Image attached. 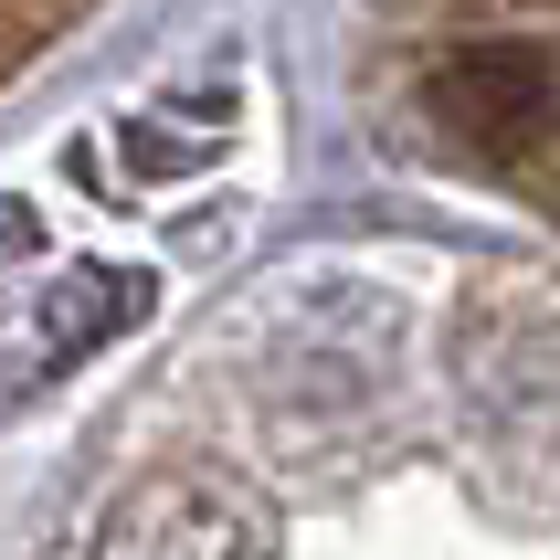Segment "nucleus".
I'll list each match as a JSON object with an SVG mask.
<instances>
[{
	"label": "nucleus",
	"instance_id": "obj_1",
	"mask_svg": "<svg viewBox=\"0 0 560 560\" xmlns=\"http://www.w3.org/2000/svg\"><path fill=\"white\" fill-rule=\"evenodd\" d=\"M434 117H444V138H466V149H487V159H518L550 127V54H529V43H466V54H444L434 63Z\"/></svg>",
	"mask_w": 560,
	"mask_h": 560
},
{
	"label": "nucleus",
	"instance_id": "obj_2",
	"mask_svg": "<svg viewBox=\"0 0 560 560\" xmlns=\"http://www.w3.org/2000/svg\"><path fill=\"white\" fill-rule=\"evenodd\" d=\"M244 550H254V518L190 476H149L95 518V560H244Z\"/></svg>",
	"mask_w": 560,
	"mask_h": 560
}]
</instances>
